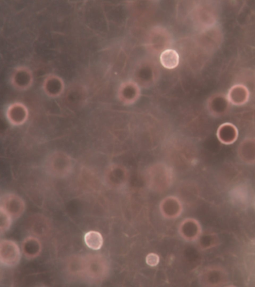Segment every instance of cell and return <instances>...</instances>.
<instances>
[{
	"mask_svg": "<svg viewBox=\"0 0 255 287\" xmlns=\"http://www.w3.org/2000/svg\"><path fill=\"white\" fill-rule=\"evenodd\" d=\"M0 262L5 266L16 265L20 258V249L17 244L10 240L0 242Z\"/></svg>",
	"mask_w": 255,
	"mask_h": 287,
	"instance_id": "cell-1",
	"label": "cell"
},
{
	"mask_svg": "<svg viewBox=\"0 0 255 287\" xmlns=\"http://www.w3.org/2000/svg\"><path fill=\"white\" fill-rule=\"evenodd\" d=\"M178 232L180 236L186 241L198 240L202 234V228L200 222L194 218L184 219L181 222Z\"/></svg>",
	"mask_w": 255,
	"mask_h": 287,
	"instance_id": "cell-2",
	"label": "cell"
},
{
	"mask_svg": "<svg viewBox=\"0 0 255 287\" xmlns=\"http://www.w3.org/2000/svg\"><path fill=\"white\" fill-rule=\"evenodd\" d=\"M48 168L56 173H65L69 171L72 166L71 158L67 154L58 151L52 153L47 159Z\"/></svg>",
	"mask_w": 255,
	"mask_h": 287,
	"instance_id": "cell-3",
	"label": "cell"
},
{
	"mask_svg": "<svg viewBox=\"0 0 255 287\" xmlns=\"http://www.w3.org/2000/svg\"><path fill=\"white\" fill-rule=\"evenodd\" d=\"M160 211L162 215L167 219H175L182 214L183 206L177 198L168 197L164 199L160 204Z\"/></svg>",
	"mask_w": 255,
	"mask_h": 287,
	"instance_id": "cell-4",
	"label": "cell"
},
{
	"mask_svg": "<svg viewBox=\"0 0 255 287\" xmlns=\"http://www.w3.org/2000/svg\"><path fill=\"white\" fill-rule=\"evenodd\" d=\"M226 275L220 268H209L200 275V282L205 286H218L225 282Z\"/></svg>",
	"mask_w": 255,
	"mask_h": 287,
	"instance_id": "cell-5",
	"label": "cell"
},
{
	"mask_svg": "<svg viewBox=\"0 0 255 287\" xmlns=\"http://www.w3.org/2000/svg\"><path fill=\"white\" fill-rule=\"evenodd\" d=\"M238 155L240 160L245 163H255V138L244 139L239 145Z\"/></svg>",
	"mask_w": 255,
	"mask_h": 287,
	"instance_id": "cell-6",
	"label": "cell"
},
{
	"mask_svg": "<svg viewBox=\"0 0 255 287\" xmlns=\"http://www.w3.org/2000/svg\"><path fill=\"white\" fill-rule=\"evenodd\" d=\"M216 135L220 143L229 145L234 144L237 141L239 131L235 125L227 122L220 125L217 129Z\"/></svg>",
	"mask_w": 255,
	"mask_h": 287,
	"instance_id": "cell-7",
	"label": "cell"
},
{
	"mask_svg": "<svg viewBox=\"0 0 255 287\" xmlns=\"http://www.w3.org/2000/svg\"><path fill=\"white\" fill-rule=\"evenodd\" d=\"M1 207L6 210L11 216H18L22 212L24 203L18 196L8 194L1 199Z\"/></svg>",
	"mask_w": 255,
	"mask_h": 287,
	"instance_id": "cell-8",
	"label": "cell"
},
{
	"mask_svg": "<svg viewBox=\"0 0 255 287\" xmlns=\"http://www.w3.org/2000/svg\"><path fill=\"white\" fill-rule=\"evenodd\" d=\"M6 118L10 124L19 126L26 121L28 118L27 111L22 105L16 104L9 107L7 112Z\"/></svg>",
	"mask_w": 255,
	"mask_h": 287,
	"instance_id": "cell-9",
	"label": "cell"
},
{
	"mask_svg": "<svg viewBox=\"0 0 255 287\" xmlns=\"http://www.w3.org/2000/svg\"><path fill=\"white\" fill-rule=\"evenodd\" d=\"M87 267V270L91 276L95 278H101L105 276L108 272V266L106 261L104 259L100 258L94 259Z\"/></svg>",
	"mask_w": 255,
	"mask_h": 287,
	"instance_id": "cell-10",
	"label": "cell"
},
{
	"mask_svg": "<svg viewBox=\"0 0 255 287\" xmlns=\"http://www.w3.org/2000/svg\"><path fill=\"white\" fill-rule=\"evenodd\" d=\"M160 61L164 67L169 69H173L179 63V56L175 50L170 49H166L160 54Z\"/></svg>",
	"mask_w": 255,
	"mask_h": 287,
	"instance_id": "cell-11",
	"label": "cell"
},
{
	"mask_svg": "<svg viewBox=\"0 0 255 287\" xmlns=\"http://www.w3.org/2000/svg\"><path fill=\"white\" fill-rule=\"evenodd\" d=\"M248 91L244 87L239 86L232 89L228 95L229 100L235 105H242L248 99Z\"/></svg>",
	"mask_w": 255,
	"mask_h": 287,
	"instance_id": "cell-12",
	"label": "cell"
},
{
	"mask_svg": "<svg viewBox=\"0 0 255 287\" xmlns=\"http://www.w3.org/2000/svg\"><path fill=\"white\" fill-rule=\"evenodd\" d=\"M84 242L88 247L98 250L101 248L103 244V238L99 232L90 231L84 235Z\"/></svg>",
	"mask_w": 255,
	"mask_h": 287,
	"instance_id": "cell-13",
	"label": "cell"
},
{
	"mask_svg": "<svg viewBox=\"0 0 255 287\" xmlns=\"http://www.w3.org/2000/svg\"><path fill=\"white\" fill-rule=\"evenodd\" d=\"M200 247L203 249H208L214 247L217 243V237L215 234L209 233L203 234L198 240Z\"/></svg>",
	"mask_w": 255,
	"mask_h": 287,
	"instance_id": "cell-14",
	"label": "cell"
},
{
	"mask_svg": "<svg viewBox=\"0 0 255 287\" xmlns=\"http://www.w3.org/2000/svg\"><path fill=\"white\" fill-rule=\"evenodd\" d=\"M11 223V216L3 208L0 207V231H6Z\"/></svg>",
	"mask_w": 255,
	"mask_h": 287,
	"instance_id": "cell-15",
	"label": "cell"
},
{
	"mask_svg": "<svg viewBox=\"0 0 255 287\" xmlns=\"http://www.w3.org/2000/svg\"><path fill=\"white\" fill-rule=\"evenodd\" d=\"M27 243L28 244L27 245H26V246L28 247V249L26 250L27 253L31 256L36 254L39 250L40 245L39 243L34 239L28 240Z\"/></svg>",
	"mask_w": 255,
	"mask_h": 287,
	"instance_id": "cell-16",
	"label": "cell"
},
{
	"mask_svg": "<svg viewBox=\"0 0 255 287\" xmlns=\"http://www.w3.org/2000/svg\"><path fill=\"white\" fill-rule=\"evenodd\" d=\"M159 257L156 254L151 253L148 254L145 257L146 263L150 267L157 266L159 262Z\"/></svg>",
	"mask_w": 255,
	"mask_h": 287,
	"instance_id": "cell-17",
	"label": "cell"
}]
</instances>
